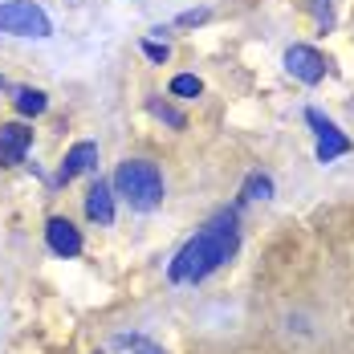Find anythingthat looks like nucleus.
<instances>
[{
  "mask_svg": "<svg viewBox=\"0 0 354 354\" xmlns=\"http://www.w3.org/2000/svg\"><path fill=\"white\" fill-rule=\"evenodd\" d=\"M45 245H49V252H53V257H66V261H73V257L82 252V232L73 228L66 216H49V224H45Z\"/></svg>",
  "mask_w": 354,
  "mask_h": 354,
  "instance_id": "nucleus-6",
  "label": "nucleus"
},
{
  "mask_svg": "<svg viewBox=\"0 0 354 354\" xmlns=\"http://www.w3.org/2000/svg\"><path fill=\"white\" fill-rule=\"evenodd\" d=\"M142 53H147V62H155V66L167 62V45H159V41H142Z\"/></svg>",
  "mask_w": 354,
  "mask_h": 354,
  "instance_id": "nucleus-17",
  "label": "nucleus"
},
{
  "mask_svg": "<svg viewBox=\"0 0 354 354\" xmlns=\"http://www.w3.org/2000/svg\"><path fill=\"white\" fill-rule=\"evenodd\" d=\"M94 354H102V351H94Z\"/></svg>",
  "mask_w": 354,
  "mask_h": 354,
  "instance_id": "nucleus-20",
  "label": "nucleus"
},
{
  "mask_svg": "<svg viewBox=\"0 0 354 354\" xmlns=\"http://www.w3.org/2000/svg\"><path fill=\"white\" fill-rule=\"evenodd\" d=\"M147 110L159 118V122H167L171 131H183L187 127V118H183V110H176L171 102H163V98H147Z\"/></svg>",
  "mask_w": 354,
  "mask_h": 354,
  "instance_id": "nucleus-12",
  "label": "nucleus"
},
{
  "mask_svg": "<svg viewBox=\"0 0 354 354\" xmlns=\"http://www.w3.org/2000/svg\"><path fill=\"white\" fill-rule=\"evenodd\" d=\"M29 147H33V127H25V122H0V167L25 163Z\"/></svg>",
  "mask_w": 354,
  "mask_h": 354,
  "instance_id": "nucleus-5",
  "label": "nucleus"
},
{
  "mask_svg": "<svg viewBox=\"0 0 354 354\" xmlns=\"http://www.w3.org/2000/svg\"><path fill=\"white\" fill-rule=\"evenodd\" d=\"M285 73H293L306 86H318L322 77H326V57L314 45H289L285 49Z\"/></svg>",
  "mask_w": 354,
  "mask_h": 354,
  "instance_id": "nucleus-4",
  "label": "nucleus"
},
{
  "mask_svg": "<svg viewBox=\"0 0 354 354\" xmlns=\"http://www.w3.org/2000/svg\"><path fill=\"white\" fill-rule=\"evenodd\" d=\"M12 106H17V114H25V118H37L41 110L49 106V98H45V90H37V86H21V90L12 94Z\"/></svg>",
  "mask_w": 354,
  "mask_h": 354,
  "instance_id": "nucleus-9",
  "label": "nucleus"
},
{
  "mask_svg": "<svg viewBox=\"0 0 354 354\" xmlns=\"http://www.w3.org/2000/svg\"><path fill=\"white\" fill-rule=\"evenodd\" d=\"M114 196L127 200L135 212H151L163 204V171L151 163V159H122L118 171L110 179Z\"/></svg>",
  "mask_w": 354,
  "mask_h": 354,
  "instance_id": "nucleus-2",
  "label": "nucleus"
},
{
  "mask_svg": "<svg viewBox=\"0 0 354 354\" xmlns=\"http://www.w3.org/2000/svg\"><path fill=\"white\" fill-rule=\"evenodd\" d=\"M114 346L118 351H127V354H167L163 346H155L151 338H142V334H118L114 338Z\"/></svg>",
  "mask_w": 354,
  "mask_h": 354,
  "instance_id": "nucleus-13",
  "label": "nucleus"
},
{
  "mask_svg": "<svg viewBox=\"0 0 354 354\" xmlns=\"http://www.w3.org/2000/svg\"><path fill=\"white\" fill-rule=\"evenodd\" d=\"M310 4V12H314V21H318V29H334V0H306Z\"/></svg>",
  "mask_w": 354,
  "mask_h": 354,
  "instance_id": "nucleus-15",
  "label": "nucleus"
},
{
  "mask_svg": "<svg viewBox=\"0 0 354 354\" xmlns=\"http://www.w3.org/2000/svg\"><path fill=\"white\" fill-rule=\"evenodd\" d=\"M204 21H208V8H196V12L176 17V29H192V25H204Z\"/></svg>",
  "mask_w": 354,
  "mask_h": 354,
  "instance_id": "nucleus-18",
  "label": "nucleus"
},
{
  "mask_svg": "<svg viewBox=\"0 0 354 354\" xmlns=\"http://www.w3.org/2000/svg\"><path fill=\"white\" fill-rule=\"evenodd\" d=\"M306 122H310V127H314V135H334V131H338V122H330V118H326V114H322V110H306Z\"/></svg>",
  "mask_w": 354,
  "mask_h": 354,
  "instance_id": "nucleus-16",
  "label": "nucleus"
},
{
  "mask_svg": "<svg viewBox=\"0 0 354 354\" xmlns=\"http://www.w3.org/2000/svg\"><path fill=\"white\" fill-rule=\"evenodd\" d=\"M171 94H176V98H200V94H204V82H200L196 73H176V77H171Z\"/></svg>",
  "mask_w": 354,
  "mask_h": 354,
  "instance_id": "nucleus-14",
  "label": "nucleus"
},
{
  "mask_svg": "<svg viewBox=\"0 0 354 354\" xmlns=\"http://www.w3.org/2000/svg\"><path fill=\"white\" fill-rule=\"evenodd\" d=\"M236 248H241V220H236V212L224 208L171 257L167 281H176V285L204 281V277H212L220 265H228L236 257Z\"/></svg>",
  "mask_w": 354,
  "mask_h": 354,
  "instance_id": "nucleus-1",
  "label": "nucleus"
},
{
  "mask_svg": "<svg viewBox=\"0 0 354 354\" xmlns=\"http://www.w3.org/2000/svg\"><path fill=\"white\" fill-rule=\"evenodd\" d=\"M0 86H4V73H0Z\"/></svg>",
  "mask_w": 354,
  "mask_h": 354,
  "instance_id": "nucleus-19",
  "label": "nucleus"
},
{
  "mask_svg": "<svg viewBox=\"0 0 354 354\" xmlns=\"http://www.w3.org/2000/svg\"><path fill=\"white\" fill-rule=\"evenodd\" d=\"M354 142L342 135V131H334V135H322L318 139V163H334L338 155H351Z\"/></svg>",
  "mask_w": 354,
  "mask_h": 354,
  "instance_id": "nucleus-10",
  "label": "nucleus"
},
{
  "mask_svg": "<svg viewBox=\"0 0 354 354\" xmlns=\"http://www.w3.org/2000/svg\"><path fill=\"white\" fill-rule=\"evenodd\" d=\"M0 33L45 41V37H53V21L33 0H0Z\"/></svg>",
  "mask_w": 354,
  "mask_h": 354,
  "instance_id": "nucleus-3",
  "label": "nucleus"
},
{
  "mask_svg": "<svg viewBox=\"0 0 354 354\" xmlns=\"http://www.w3.org/2000/svg\"><path fill=\"white\" fill-rule=\"evenodd\" d=\"M86 171H98V142H90V139L73 142L66 151V159L57 167V183H70V179L86 176Z\"/></svg>",
  "mask_w": 354,
  "mask_h": 354,
  "instance_id": "nucleus-7",
  "label": "nucleus"
},
{
  "mask_svg": "<svg viewBox=\"0 0 354 354\" xmlns=\"http://www.w3.org/2000/svg\"><path fill=\"white\" fill-rule=\"evenodd\" d=\"M273 176H265V171H252V176L245 179V187H241V196L245 200H273Z\"/></svg>",
  "mask_w": 354,
  "mask_h": 354,
  "instance_id": "nucleus-11",
  "label": "nucleus"
},
{
  "mask_svg": "<svg viewBox=\"0 0 354 354\" xmlns=\"http://www.w3.org/2000/svg\"><path fill=\"white\" fill-rule=\"evenodd\" d=\"M86 216L94 220V224H114V187H110L106 179H94V187L86 192Z\"/></svg>",
  "mask_w": 354,
  "mask_h": 354,
  "instance_id": "nucleus-8",
  "label": "nucleus"
}]
</instances>
